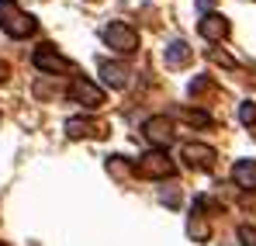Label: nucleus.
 Returning <instances> with one entry per match:
<instances>
[{
  "instance_id": "1",
  "label": "nucleus",
  "mask_w": 256,
  "mask_h": 246,
  "mask_svg": "<svg viewBox=\"0 0 256 246\" xmlns=\"http://www.w3.org/2000/svg\"><path fill=\"white\" fill-rule=\"evenodd\" d=\"M0 28L10 35V39H24L35 32V18L24 14L14 0H0Z\"/></svg>"
},
{
  "instance_id": "2",
  "label": "nucleus",
  "mask_w": 256,
  "mask_h": 246,
  "mask_svg": "<svg viewBox=\"0 0 256 246\" xmlns=\"http://www.w3.org/2000/svg\"><path fill=\"white\" fill-rule=\"evenodd\" d=\"M104 42L111 45V49H118V52H135L138 49V35H135V28L125 25V21H111L108 28H104Z\"/></svg>"
},
{
  "instance_id": "3",
  "label": "nucleus",
  "mask_w": 256,
  "mask_h": 246,
  "mask_svg": "<svg viewBox=\"0 0 256 246\" xmlns=\"http://www.w3.org/2000/svg\"><path fill=\"white\" fill-rule=\"evenodd\" d=\"M135 173H138V177H170L173 163L166 160V153H146V156H138Z\"/></svg>"
},
{
  "instance_id": "4",
  "label": "nucleus",
  "mask_w": 256,
  "mask_h": 246,
  "mask_svg": "<svg viewBox=\"0 0 256 246\" xmlns=\"http://www.w3.org/2000/svg\"><path fill=\"white\" fill-rule=\"evenodd\" d=\"M142 135L152 142V146H170L173 142V125L163 118V115H152V118H146V125H142Z\"/></svg>"
},
{
  "instance_id": "5",
  "label": "nucleus",
  "mask_w": 256,
  "mask_h": 246,
  "mask_svg": "<svg viewBox=\"0 0 256 246\" xmlns=\"http://www.w3.org/2000/svg\"><path fill=\"white\" fill-rule=\"evenodd\" d=\"M32 63L45 70V73H66V70H73L70 66V59H62L52 45H42V49H35V56H32Z\"/></svg>"
},
{
  "instance_id": "6",
  "label": "nucleus",
  "mask_w": 256,
  "mask_h": 246,
  "mask_svg": "<svg viewBox=\"0 0 256 246\" xmlns=\"http://www.w3.org/2000/svg\"><path fill=\"white\" fill-rule=\"evenodd\" d=\"M70 94H73V101H76V104H84V108H97V104H104V90H100V87H94L90 80H84V77H76V80H73Z\"/></svg>"
},
{
  "instance_id": "7",
  "label": "nucleus",
  "mask_w": 256,
  "mask_h": 246,
  "mask_svg": "<svg viewBox=\"0 0 256 246\" xmlns=\"http://www.w3.org/2000/svg\"><path fill=\"white\" fill-rule=\"evenodd\" d=\"M214 156H218V153H214L212 146H201V142H187V146H184V160H187L190 170H212Z\"/></svg>"
},
{
  "instance_id": "8",
  "label": "nucleus",
  "mask_w": 256,
  "mask_h": 246,
  "mask_svg": "<svg viewBox=\"0 0 256 246\" xmlns=\"http://www.w3.org/2000/svg\"><path fill=\"white\" fill-rule=\"evenodd\" d=\"M198 32H201V39H208V42H222L228 35V21L222 14H204L201 25H198Z\"/></svg>"
},
{
  "instance_id": "9",
  "label": "nucleus",
  "mask_w": 256,
  "mask_h": 246,
  "mask_svg": "<svg viewBox=\"0 0 256 246\" xmlns=\"http://www.w3.org/2000/svg\"><path fill=\"white\" fill-rule=\"evenodd\" d=\"M66 132H70L73 139H84V135L97 139V135H104V125L94 122V118H70V122H66Z\"/></svg>"
},
{
  "instance_id": "10",
  "label": "nucleus",
  "mask_w": 256,
  "mask_h": 246,
  "mask_svg": "<svg viewBox=\"0 0 256 246\" xmlns=\"http://www.w3.org/2000/svg\"><path fill=\"white\" fill-rule=\"evenodd\" d=\"M232 180L246 191H256V160H239L232 166Z\"/></svg>"
},
{
  "instance_id": "11",
  "label": "nucleus",
  "mask_w": 256,
  "mask_h": 246,
  "mask_svg": "<svg viewBox=\"0 0 256 246\" xmlns=\"http://www.w3.org/2000/svg\"><path fill=\"white\" fill-rule=\"evenodd\" d=\"M100 77H104L108 87H125L128 77H132V70H128L125 63H104V66H100Z\"/></svg>"
},
{
  "instance_id": "12",
  "label": "nucleus",
  "mask_w": 256,
  "mask_h": 246,
  "mask_svg": "<svg viewBox=\"0 0 256 246\" xmlns=\"http://www.w3.org/2000/svg\"><path fill=\"white\" fill-rule=\"evenodd\" d=\"M190 56H194V52H190V45H187V42H170V45H166V66H170V70L187 66V63H190Z\"/></svg>"
},
{
  "instance_id": "13",
  "label": "nucleus",
  "mask_w": 256,
  "mask_h": 246,
  "mask_svg": "<svg viewBox=\"0 0 256 246\" xmlns=\"http://www.w3.org/2000/svg\"><path fill=\"white\" fill-rule=\"evenodd\" d=\"M239 118H242V125H253L256 122V104H253V101H246V104L239 108Z\"/></svg>"
},
{
  "instance_id": "14",
  "label": "nucleus",
  "mask_w": 256,
  "mask_h": 246,
  "mask_svg": "<svg viewBox=\"0 0 256 246\" xmlns=\"http://www.w3.org/2000/svg\"><path fill=\"white\" fill-rule=\"evenodd\" d=\"M239 243L242 246H256V229L253 225H242V229H239Z\"/></svg>"
},
{
  "instance_id": "15",
  "label": "nucleus",
  "mask_w": 256,
  "mask_h": 246,
  "mask_svg": "<svg viewBox=\"0 0 256 246\" xmlns=\"http://www.w3.org/2000/svg\"><path fill=\"white\" fill-rule=\"evenodd\" d=\"M212 4H214V0H198V7H201V11H208Z\"/></svg>"
},
{
  "instance_id": "16",
  "label": "nucleus",
  "mask_w": 256,
  "mask_h": 246,
  "mask_svg": "<svg viewBox=\"0 0 256 246\" xmlns=\"http://www.w3.org/2000/svg\"><path fill=\"white\" fill-rule=\"evenodd\" d=\"M4 77H7V66H4V63H0V80H4Z\"/></svg>"
}]
</instances>
